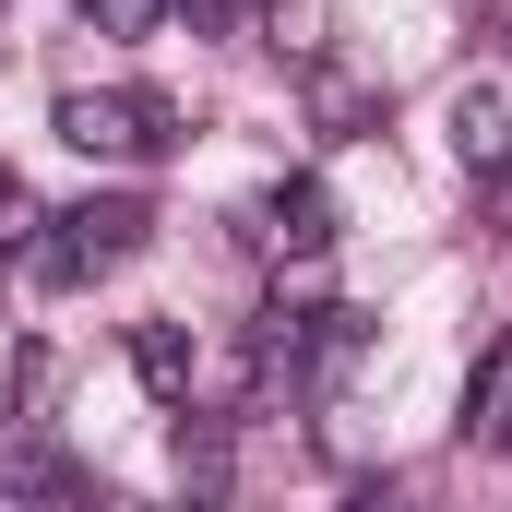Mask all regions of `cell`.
Wrapping results in <instances>:
<instances>
[{
    "instance_id": "10",
    "label": "cell",
    "mask_w": 512,
    "mask_h": 512,
    "mask_svg": "<svg viewBox=\"0 0 512 512\" xmlns=\"http://www.w3.org/2000/svg\"><path fill=\"white\" fill-rule=\"evenodd\" d=\"M346 512H393V501H382V489H358V501H346Z\"/></svg>"
},
{
    "instance_id": "8",
    "label": "cell",
    "mask_w": 512,
    "mask_h": 512,
    "mask_svg": "<svg viewBox=\"0 0 512 512\" xmlns=\"http://www.w3.org/2000/svg\"><path fill=\"white\" fill-rule=\"evenodd\" d=\"M24 227H36V203H24V179L0 167V251H24Z\"/></svg>"
},
{
    "instance_id": "3",
    "label": "cell",
    "mask_w": 512,
    "mask_h": 512,
    "mask_svg": "<svg viewBox=\"0 0 512 512\" xmlns=\"http://www.w3.org/2000/svg\"><path fill=\"white\" fill-rule=\"evenodd\" d=\"M453 143H465L477 179H512V96L501 84H465V96H453Z\"/></svg>"
},
{
    "instance_id": "9",
    "label": "cell",
    "mask_w": 512,
    "mask_h": 512,
    "mask_svg": "<svg viewBox=\"0 0 512 512\" xmlns=\"http://www.w3.org/2000/svg\"><path fill=\"white\" fill-rule=\"evenodd\" d=\"M489 441H501V453H512V382H501V417H489Z\"/></svg>"
},
{
    "instance_id": "2",
    "label": "cell",
    "mask_w": 512,
    "mask_h": 512,
    "mask_svg": "<svg viewBox=\"0 0 512 512\" xmlns=\"http://www.w3.org/2000/svg\"><path fill=\"white\" fill-rule=\"evenodd\" d=\"M143 227H155V215H143L131 191H108V203H72V215H60V239H48V274H60V286H84V274H108V262L143 251Z\"/></svg>"
},
{
    "instance_id": "5",
    "label": "cell",
    "mask_w": 512,
    "mask_h": 512,
    "mask_svg": "<svg viewBox=\"0 0 512 512\" xmlns=\"http://www.w3.org/2000/svg\"><path fill=\"white\" fill-rule=\"evenodd\" d=\"M262 24H274L286 60H322V0H262Z\"/></svg>"
},
{
    "instance_id": "1",
    "label": "cell",
    "mask_w": 512,
    "mask_h": 512,
    "mask_svg": "<svg viewBox=\"0 0 512 512\" xmlns=\"http://www.w3.org/2000/svg\"><path fill=\"white\" fill-rule=\"evenodd\" d=\"M60 143L72 155H108V167H143L179 143V108L143 96V84H108V96H60Z\"/></svg>"
},
{
    "instance_id": "4",
    "label": "cell",
    "mask_w": 512,
    "mask_h": 512,
    "mask_svg": "<svg viewBox=\"0 0 512 512\" xmlns=\"http://www.w3.org/2000/svg\"><path fill=\"white\" fill-rule=\"evenodd\" d=\"M131 358H143V382L167 393V405L191 393V334H179V322H143V346H131Z\"/></svg>"
},
{
    "instance_id": "6",
    "label": "cell",
    "mask_w": 512,
    "mask_h": 512,
    "mask_svg": "<svg viewBox=\"0 0 512 512\" xmlns=\"http://www.w3.org/2000/svg\"><path fill=\"white\" fill-rule=\"evenodd\" d=\"M274 239H286V251H322V239H334V227H322V191H286V203H274Z\"/></svg>"
},
{
    "instance_id": "7",
    "label": "cell",
    "mask_w": 512,
    "mask_h": 512,
    "mask_svg": "<svg viewBox=\"0 0 512 512\" xmlns=\"http://www.w3.org/2000/svg\"><path fill=\"white\" fill-rule=\"evenodd\" d=\"M84 12H96V36H155L167 0H84Z\"/></svg>"
}]
</instances>
